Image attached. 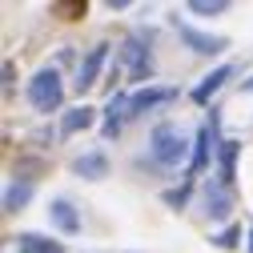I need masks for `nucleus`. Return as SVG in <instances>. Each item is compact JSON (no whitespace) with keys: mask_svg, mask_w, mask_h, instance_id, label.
Masks as SVG:
<instances>
[{"mask_svg":"<svg viewBox=\"0 0 253 253\" xmlns=\"http://www.w3.org/2000/svg\"><path fill=\"white\" fill-rule=\"evenodd\" d=\"M0 73H4V88H12V60H4V69H0Z\"/></svg>","mask_w":253,"mask_h":253,"instance_id":"20","label":"nucleus"},{"mask_svg":"<svg viewBox=\"0 0 253 253\" xmlns=\"http://www.w3.org/2000/svg\"><path fill=\"white\" fill-rule=\"evenodd\" d=\"M16 253H65V249H60V241H52V237L20 233V237H16Z\"/></svg>","mask_w":253,"mask_h":253,"instance_id":"12","label":"nucleus"},{"mask_svg":"<svg viewBox=\"0 0 253 253\" xmlns=\"http://www.w3.org/2000/svg\"><path fill=\"white\" fill-rule=\"evenodd\" d=\"M249 88H253V81H249Z\"/></svg>","mask_w":253,"mask_h":253,"instance_id":"22","label":"nucleus"},{"mask_svg":"<svg viewBox=\"0 0 253 253\" xmlns=\"http://www.w3.org/2000/svg\"><path fill=\"white\" fill-rule=\"evenodd\" d=\"M245 237H249V241H245V245H249V253H253V229H249V233H245Z\"/></svg>","mask_w":253,"mask_h":253,"instance_id":"21","label":"nucleus"},{"mask_svg":"<svg viewBox=\"0 0 253 253\" xmlns=\"http://www.w3.org/2000/svg\"><path fill=\"white\" fill-rule=\"evenodd\" d=\"M28 197H33V181H28V177H16V181L4 189V209H8V213H16V209H24V205H28Z\"/></svg>","mask_w":253,"mask_h":253,"instance_id":"14","label":"nucleus"},{"mask_svg":"<svg viewBox=\"0 0 253 253\" xmlns=\"http://www.w3.org/2000/svg\"><path fill=\"white\" fill-rule=\"evenodd\" d=\"M173 24H177V37L193 48V52H201V56H213V52L225 48V37H209V33H201V28L185 24V20H177V16H173Z\"/></svg>","mask_w":253,"mask_h":253,"instance_id":"4","label":"nucleus"},{"mask_svg":"<svg viewBox=\"0 0 253 253\" xmlns=\"http://www.w3.org/2000/svg\"><path fill=\"white\" fill-rule=\"evenodd\" d=\"M24 97H28V105H33L37 113H56L60 105H65V81H60L56 69H41L33 81H28Z\"/></svg>","mask_w":253,"mask_h":253,"instance_id":"1","label":"nucleus"},{"mask_svg":"<svg viewBox=\"0 0 253 253\" xmlns=\"http://www.w3.org/2000/svg\"><path fill=\"white\" fill-rule=\"evenodd\" d=\"M185 201H189V181L181 189H169V193H165V205H173V209H181Z\"/></svg>","mask_w":253,"mask_h":253,"instance_id":"18","label":"nucleus"},{"mask_svg":"<svg viewBox=\"0 0 253 253\" xmlns=\"http://www.w3.org/2000/svg\"><path fill=\"white\" fill-rule=\"evenodd\" d=\"M48 217H52V225H56L60 233H81V217H77V209H73L65 197H56V201L48 205Z\"/></svg>","mask_w":253,"mask_h":253,"instance_id":"9","label":"nucleus"},{"mask_svg":"<svg viewBox=\"0 0 253 253\" xmlns=\"http://www.w3.org/2000/svg\"><path fill=\"white\" fill-rule=\"evenodd\" d=\"M125 60H129V77H133L137 84L153 77V56H149V48H141V41H129V44H125Z\"/></svg>","mask_w":253,"mask_h":253,"instance_id":"7","label":"nucleus"},{"mask_svg":"<svg viewBox=\"0 0 253 253\" xmlns=\"http://www.w3.org/2000/svg\"><path fill=\"white\" fill-rule=\"evenodd\" d=\"M237 237H241V229H221V233L213 237V245H221V249H233V245H237Z\"/></svg>","mask_w":253,"mask_h":253,"instance_id":"19","label":"nucleus"},{"mask_svg":"<svg viewBox=\"0 0 253 253\" xmlns=\"http://www.w3.org/2000/svg\"><path fill=\"white\" fill-rule=\"evenodd\" d=\"M213 141H217V117H209L205 129H197V137H193V157H189V169H185V181H193V177L205 169L209 153H213Z\"/></svg>","mask_w":253,"mask_h":253,"instance_id":"3","label":"nucleus"},{"mask_svg":"<svg viewBox=\"0 0 253 253\" xmlns=\"http://www.w3.org/2000/svg\"><path fill=\"white\" fill-rule=\"evenodd\" d=\"M92 113H97V109H88V105H77L73 113H65V121H60V137H73V133H84L88 125H92Z\"/></svg>","mask_w":253,"mask_h":253,"instance_id":"13","label":"nucleus"},{"mask_svg":"<svg viewBox=\"0 0 253 253\" xmlns=\"http://www.w3.org/2000/svg\"><path fill=\"white\" fill-rule=\"evenodd\" d=\"M229 77H233V65H221V69H213L209 77H201V84L193 88V101H197V105H205L213 92H221V84H225Z\"/></svg>","mask_w":253,"mask_h":253,"instance_id":"10","label":"nucleus"},{"mask_svg":"<svg viewBox=\"0 0 253 253\" xmlns=\"http://www.w3.org/2000/svg\"><path fill=\"white\" fill-rule=\"evenodd\" d=\"M121 121H129V97H125V92L109 97V105H105V125H101V133H105L109 141L121 133Z\"/></svg>","mask_w":253,"mask_h":253,"instance_id":"8","label":"nucleus"},{"mask_svg":"<svg viewBox=\"0 0 253 253\" xmlns=\"http://www.w3.org/2000/svg\"><path fill=\"white\" fill-rule=\"evenodd\" d=\"M237 141H217V165H221V185H233V161H237Z\"/></svg>","mask_w":253,"mask_h":253,"instance_id":"15","label":"nucleus"},{"mask_svg":"<svg viewBox=\"0 0 253 253\" xmlns=\"http://www.w3.org/2000/svg\"><path fill=\"white\" fill-rule=\"evenodd\" d=\"M205 213L213 221H225L229 217V189L225 185H209L205 189Z\"/></svg>","mask_w":253,"mask_h":253,"instance_id":"11","label":"nucleus"},{"mask_svg":"<svg viewBox=\"0 0 253 253\" xmlns=\"http://www.w3.org/2000/svg\"><path fill=\"white\" fill-rule=\"evenodd\" d=\"M169 101H177V88H141V92L129 97V121L141 117V113L161 109V105H169Z\"/></svg>","mask_w":253,"mask_h":253,"instance_id":"5","label":"nucleus"},{"mask_svg":"<svg viewBox=\"0 0 253 253\" xmlns=\"http://www.w3.org/2000/svg\"><path fill=\"white\" fill-rule=\"evenodd\" d=\"M149 157H153L157 169H177L181 157H185V137L173 125H157L153 137H149Z\"/></svg>","mask_w":253,"mask_h":253,"instance_id":"2","label":"nucleus"},{"mask_svg":"<svg viewBox=\"0 0 253 253\" xmlns=\"http://www.w3.org/2000/svg\"><path fill=\"white\" fill-rule=\"evenodd\" d=\"M229 8V0H189V12H197V16H221Z\"/></svg>","mask_w":253,"mask_h":253,"instance_id":"17","label":"nucleus"},{"mask_svg":"<svg viewBox=\"0 0 253 253\" xmlns=\"http://www.w3.org/2000/svg\"><path fill=\"white\" fill-rule=\"evenodd\" d=\"M81 177H88V181H97V177H105V169H109V161H105V153H84L81 161L73 165Z\"/></svg>","mask_w":253,"mask_h":253,"instance_id":"16","label":"nucleus"},{"mask_svg":"<svg viewBox=\"0 0 253 253\" xmlns=\"http://www.w3.org/2000/svg\"><path fill=\"white\" fill-rule=\"evenodd\" d=\"M105 56H109V44L88 48V56L81 60V69H77V88H81V92L97 84V77H101V69H105Z\"/></svg>","mask_w":253,"mask_h":253,"instance_id":"6","label":"nucleus"}]
</instances>
